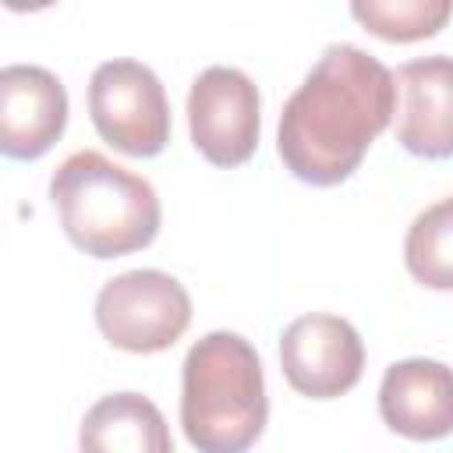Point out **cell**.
Wrapping results in <instances>:
<instances>
[{
    "label": "cell",
    "mask_w": 453,
    "mask_h": 453,
    "mask_svg": "<svg viewBox=\"0 0 453 453\" xmlns=\"http://www.w3.org/2000/svg\"><path fill=\"white\" fill-rule=\"evenodd\" d=\"M393 117L396 74L361 46L333 42L283 103L276 156L301 184L336 188L354 177Z\"/></svg>",
    "instance_id": "1"
},
{
    "label": "cell",
    "mask_w": 453,
    "mask_h": 453,
    "mask_svg": "<svg viewBox=\"0 0 453 453\" xmlns=\"http://www.w3.org/2000/svg\"><path fill=\"white\" fill-rule=\"evenodd\" d=\"M269 421L258 350L226 329L191 343L180 365V428L198 453H248Z\"/></svg>",
    "instance_id": "2"
},
{
    "label": "cell",
    "mask_w": 453,
    "mask_h": 453,
    "mask_svg": "<svg viewBox=\"0 0 453 453\" xmlns=\"http://www.w3.org/2000/svg\"><path fill=\"white\" fill-rule=\"evenodd\" d=\"M50 202L67 241L92 258H120L156 241L163 209L156 188L96 149L71 152L50 177Z\"/></svg>",
    "instance_id": "3"
},
{
    "label": "cell",
    "mask_w": 453,
    "mask_h": 453,
    "mask_svg": "<svg viewBox=\"0 0 453 453\" xmlns=\"http://www.w3.org/2000/svg\"><path fill=\"white\" fill-rule=\"evenodd\" d=\"M103 340L127 354L170 350L191 326V294L163 269H127L96 294Z\"/></svg>",
    "instance_id": "4"
},
{
    "label": "cell",
    "mask_w": 453,
    "mask_h": 453,
    "mask_svg": "<svg viewBox=\"0 0 453 453\" xmlns=\"http://www.w3.org/2000/svg\"><path fill=\"white\" fill-rule=\"evenodd\" d=\"M88 117L106 145L152 159L170 142V99L159 74L131 57L103 60L88 78Z\"/></svg>",
    "instance_id": "5"
},
{
    "label": "cell",
    "mask_w": 453,
    "mask_h": 453,
    "mask_svg": "<svg viewBox=\"0 0 453 453\" xmlns=\"http://www.w3.org/2000/svg\"><path fill=\"white\" fill-rule=\"evenodd\" d=\"M188 127L202 159L223 170L244 166L262 134L258 85L241 67H205L188 88Z\"/></svg>",
    "instance_id": "6"
},
{
    "label": "cell",
    "mask_w": 453,
    "mask_h": 453,
    "mask_svg": "<svg viewBox=\"0 0 453 453\" xmlns=\"http://www.w3.org/2000/svg\"><path fill=\"white\" fill-rule=\"evenodd\" d=\"M280 368L294 393L311 400H336L361 382L365 372L361 333L340 315L308 311L283 329Z\"/></svg>",
    "instance_id": "7"
},
{
    "label": "cell",
    "mask_w": 453,
    "mask_h": 453,
    "mask_svg": "<svg viewBox=\"0 0 453 453\" xmlns=\"http://www.w3.org/2000/svg\"><path fill=\"white\" fill-rule=\"evenodd\" d=\"M67 127V88L39 64L0 71V152L18 163L46 156Z\"/></svg>",
    "instance_id": "8"
},
{
    "label": "cell",
    "mask_w": 453,
    "mask_h": 453,
    "mask_svg": "<svg viewBox=\"0 0 453 453\" xmlns=\"http://www.w3.org/2000/svg\"><path fill=\"white\" fill-rule=\"evenodd\" d=\"M379 418L414 442L453 435V368L435 357L393 361L379 382Z\"/></svg>",
    "instance_id": "9"
},
{
    "label": "cell",
    "mask_w": 453,
    "mask_h": 453,
    "mask_svg": "<svg viewBox=\"0 0 453 453\" xmlns=\"http://www.w3.org/2000/svg\"><path fill=\"white\" fill-rule=\"evenodd\" d=\"M396 88V142L418 159H453V57L400 64Z\"/></svg>",
    "instance_id": "10"
},
{
    "label": "cell",
    "mask_w": 453,
    "mask_h": 453,
    "mask_svg": "<svg viewBox=\"0 0 453 453\" xmlns=\"http://www.w3.org/2000/svg\"><path fill=\"white\" fill-rule=\"evenodd\" d=\"M78 453H173L163 411L142 393L99 396L78 428Z\"/></svg>",
    "instance_id": "11"
},
{
    "label": "cell",
    "mask_w": 453,
    "mask_h": 453,
    "mask_svg": "<svg viewBox=\"0 0 453 453\" xmlns=\"http://www.w3.org/2000/svg\"><path fill=\"white\" fill-rule=\"evenodd\" d=\"M403 265L428 290H453V195L421 209L403 237Z\"/></svg>",
    "instance_id": "12"
},
{
    "label": "cell",
    "mask_w": 453,
    "mask_h": 453,
    "mask_svg": "<svg viewBox=\"0 0 453 453\" xmlns=\"http://www.w3.org/2000/svg\"><path fill=\"white\" fill-rule=\"evenodd\" d=\"M350 14L386 42H418L446 28L453 0H354Z\"/></svg>",
    "instance_id": "13"
}]
</instances>
